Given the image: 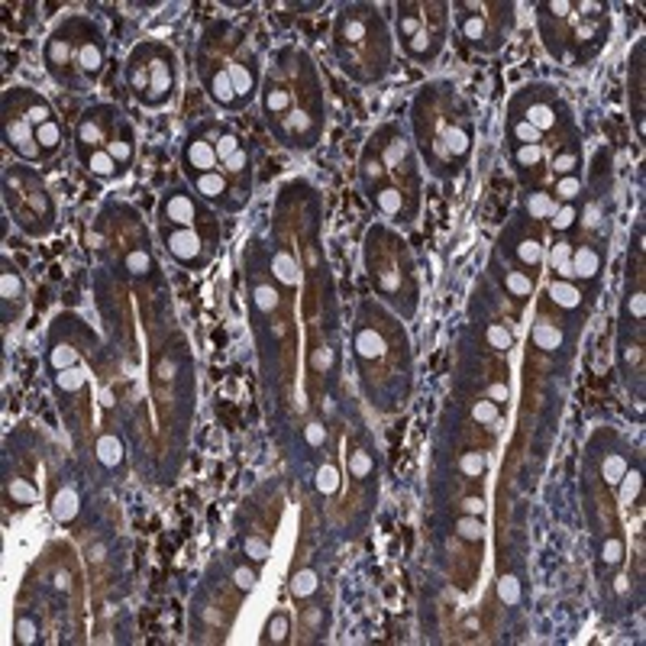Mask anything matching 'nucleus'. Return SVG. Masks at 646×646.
Instances as JSON below:
<instances>
[{
  "mask_svg": "<svg viewBox=\"0 0 646 646\" xmlns=\"http://www.w3.org/2000/svg\"><path fill=\"white\" fill-rule=\"evenodd\" d=\"M94 456H97V462H101L104 469L116 472V469L124 465V459H126L124 436L116 433V430H104V433H97V440H94Z\"/></svg>",
  "mask_w": 646,
  "mask_h": 646,
  "instance_id": "nucleus-25",
  "label": "nucleus"
},
{
  "mask_svg": "<svg viewBox=\"0 0 646 646\" xmlns=\"http://www.w3.org/2000/svg\"><path fill=\"white\" fill-rule=\"evenodd\" d=\"M353 363L363 398L378 414H394L414 392V353L404 320L378 298H363L353 323Z\"/></svg>",
  "mask_w": 646,
  "mask_h": 646,
  "instance_id": "nucleus-2",
  "label": "nucleus"
},
{
  "mask_svg": "<svg viewBox=\"0 0 646 646\" xmlns=\"http://www.w3.org/2000/svg\"><path fill=\"white\" fill-rule=\"evenodd\" d=\"M407 126L430 178L452 182L469 168L475 153V114L452 81L417 87L407 107Z\"/></svg>",
  "mask_w": 646,
  "mask_h": 646,
  "instance_id": "nucleus-4",
  "label": "nucleus"
},
{
  "mask_svg": "<svg viewBox=\"0 0 646 646\" xmlns=\"http://www.w3.org/2000/svg\"><path fill=\"white\" fill-rule=\"evenodd\" d=\"M598 560H601V566L618 569L621 562H624V540H621L618 533L604 540V543H601V552H598Z\"/></svg>",
  "mask_w": 646,
  "mask_h": 646,
  "instance_id": "nucleus-43",
  "label": "nucleus"
},
{
  "mask_svg": "<svg viewBox=\"0 0 646 646\" xmlns=\"http://www.w3.org/2000/svg\"><path fill=\"white\" fill-rule=\"evenodd\" d=\"M618 485H621V504H633V502H637V498H640V485H643V479H640V465H631Z\"/></svg>",
  "mask_w": 646,
  "mask_h": 646,
  "instance_id": "nucleus-44",
  "label": "nucleus"
},
{
  "mask_svg": "<svg viewBox=\"0 0 646 646\" xmlns=\"http://www.w3.org/2000/svg\"><path fill=\"white\" fill-rule=\"evenodd\" d=\"M346 469H349V479H356V482L372 479L378 469L375 450H369V446H356V450L346 456Z\"/></svg>",
  "mask_w": 646,
  "mask_h": 646,
  "instance_id": "nucleus-31",
  "label": "nucleus"
},
{
  "mask_svg": "<svg viewBox=\"0 0 646 646\" xmlns=\"http://www.w3.org/2000/svg\"><path fill=\"white\" fill-rule=\"evenodd\" d=\"M288 633H291V614L288 611H275L269 621H265V631H262V643H288Z\"/></svg>",
  "mask_w": 646,
  "mask_h": 646,
  "instance_id": "nucleus-36",
  "label": "nucleus"
},
{
  "mask_svg": "<svg viewBox=\"0 0 646 646\" xmlns=\"http://www.w3.org/2000/svg\"><path fill=\"white\" fill-rule=\"evenodd\" d=\"M43 65L58 87L87 94L107 65V33L97 20L72 14L58 20L43 43Z\"/></svg>",
  "mask_w": 646,
  "mask_h": 646,
  "instance_id": "nucleus-10",
  "label": "nucleus"
},
{
  "mask_svg": "<svg viewBox=\"0 0 646 646\" xmlns=\"http://www.w3.org/2000/svg\"><path fill=\"white\" fill-rule=\"evenodd\" d=\"M243 556H246L253 566H262V562L272 556L269 540L262 537V533H246V537H243Z\"/></svg>",
  "mask_w": 646,
  "mask_h": 646,
  "instance_id": "nucleus-37",
  "label": "nucleus"
},
{
  "mask_svg": "<svg viewBox=\"0 0 646 646\" xmlns=\"http://www.w3.org/2000/svg\"><path fill=\"white\" fill-rule=\"evenodd\" d=\"M14 640L20 646H33L39 640V621L33 618V614H16V621H14Z\"/></svg>",
  "mask_w": 646,
  "mask_h": 646,
  "instance_id": "nucleus-39",
  "label": "nucleus"
},
{
  "mask_svg": "<svg viewBox=\"0 0 646 646\" xmlns=\"http://www.w3.org/2000/svg\"><path fill=\"white\" fill-rule=\"evenodd\" d=\"M569 240V265H572V282L581 288L598 284L604 272V259H608V246L604 243L579 240V236H566Z\"/></svg>",
  "mask_w": 646,
  "mask_h": 646,
  "instance_id": "nucleus-21",
  "label": "nucleus"
},
{
  "mask_svg": "<svg viewBox=\"0 0 646 646\" xmlns=\"http://www.w3.org/2000/svg\"><path fill=\"white\" fill-rule=\"evenodd\" d=\"M566 330L556 323V320H550V317H537V323H533V330H531V343L537 349H543V353H556V349H562L566 346Z\"/></svg>",
  "mask_w": 646,
  "mask_h": 646,
  "instance_id": "nucleus-28",
  "label": "nucleus"
},
{
  "mask_svg": "<svg viewBox=\"0 0 646 646\" xmlns=\"http://www.w3.org/2000/svg\"><path fill=\"white\" fill-rule=\"evenodd\" d=\"M537 29L543 49L566 68L589 65L608 45L611 7L598 0H543L537 4Z\"/></svg>",
  "mask_w": 646,
  "mask_h": 646,
  "instance_id": "nucleus-7",
  "label": "nucleus"
},
{
  "mask_svg": "<svg viewBox=\"0 0 646 646\" xmlns=\"http://www.w3.org/2000/svg\"><path fill=\"white\" fill-rule=\"evenodd\" d=\"M456 533L462 540H469V543H482V537H485V523H482V517H472V514H462L456 517Z\"/></svg>",
  "mask_w": 646,
  "mask_h": 646,
  "instance_id": "nucleus-42",
  "label": "nucleus"
},
{
  "mask_svg": "<svg viewBox=\"0 0 646 646\" xmlns=\"http://www.w3.org/2000/svg\"><path fill=\"white\" fill-rule=\"evenodd\" d=\"M26 301L29 288L20 265H14L10 255H0V311H4V327L10 330L14 323H20L23 311H26Z\"/></svg>",
  "mask_w": 646,
  "mask_h": 646,
  "instance_id": "nucleus-20",
  "label": "nucleus"
},
{
  "mask_svg": "<svg viewBox=\"0 0 646 646\" xmlns=\"http://www.w3.org/2000/svg\"><path fill=\"white\" fill-rule=\"evenodd\" d=\"M269 275L275 278L278 288H284V291L298 288V282H301V265H298V259H294V255H291L284 246L272 249V255H269Z\"/></svg>",
  "mask_w": 646,
  "mask_h": 646,
  "instance_id": "nucleus-24",
  "label": "nucleus"
},
{
  "mask_svg": "<svg viewBox=\"0 0 646 646\" xmlns=\"http://www.w3.org/2000/svg\"><path fill=\"white\" fill-rule=\"evenodd\" d=\"M359 188L385 224L414 226L423 211V172L414 139L401 124H382L359 153Z\"/></svg>",
  "mask_w": 646,
  "mask_h": 646,
  "instance_id": "nucleus-3",
  "label": "nucleus"
},
{
  "mask_svg": "<svg viewBox=\"0 0 646 646\" xmlns=\"http://www.w3.org/2000/svg\"><path fill=\"white\" fill-rule=\"evenodd\" d=\"M233 581H236V589L253 591L255 581H259V566H253V562H243V566H236V569H233Z\"/></svg>",
  "mask_w": 646,
  "mask_h": 646,
  "instance_id": "nucleus-45",
  "label": "nucleus"
},
{
  "mask_svg": "<svg viewBox=\"0 0 646 646\" xmlns=\"http://www.w3.org/2000/svg\"><path fill=\"white\" fill-rule=\"evenodd\" d=\"M498 595H502L504 604L521 601V581H517V575H502L498 579Z\"/></svg>",
  "mask_w": 646,
  "mask_h": 646,
  "instance_id": "nucleus-46",
  "label": "nucleus"
},
{
  "mask_svg": "<svg viewBox=\"0 0 646 646\" xmlns=\"http://www.w3.org/2000/svg\"><path fill=\"white\" fill-rule=\"evenodd\" d=\"M330 49H333L340 72L353 84L375 87L392 75L398 45H394L392 23L378 4L349 0V4H340L333 14Z\"/></svg>",
  "mask_w": 646,
  "mask_h": 646,
  "instance_id": "nucleus-6",
  "label": "nucleus"
},
{
  "mask_svg": "<svg viewBox=\"0 0 646 646\" xmlns=\"http://www.w3.org/2000/svg\"><path fill=\"white\" fill-rule=\"evenodd\" d=\"M452 26L469 49L482 55L502 52L517 26V4L511 0H456Z\"/></svg>",
  "mask_w": 646,
  "mask_h": 646,
  "instance_id": "nucleus-16",
  "label": "nucleus"
},
{
  "mask_svg": "<svg viewBox=\"0 0 646 646\" xmlns=\"http://www.w3.org/2000/svg\"><path fill=\"white\" fill-rule=\"evenodd\" d=\"M197 78L220 110L240 114L259 97L262 55L253 39L230 20H211L201 29L194 52Z\"/></svg>",
  "mask_w": 646,
  "mask_h": 646,
  "instance_id": "nucleus-5",
  "label": "nucleus"
},
{
  "mask_svg": "<svg viewBox=\"0 0 646 646\" xmlns=\"http://www.w3.org/2000/svg\"><path fill=\"white\" fill-rule=\"evenodd\" d=\"M363 269L375 298L394 311L401 320H414L421 311V275L411 243L385 220L365 230L363 240Z\"/></svg>",
  "mask_w": 646,
  "mask_h": 646,
  "instance_id": "nucleus-8",
  "label": "nucleus"
},
{
  "mask_svg": "<svg viewBox=\"0 0 646 646\" xmlns=\"http://www.w3.org/2000/svg\"><path fill=\"white\" fill-rule=\"evenodd\" d=\"M540 226L543 224H537V220H531L523 211H517L514 217L508 220V226L502 230V240H498V253L494 255L537 278L546 259V243H543V230H540Z\"/></svg>",
  "mask_w": 646,
  "mask_h": 646,
  "instance_id": "nucleus-17",
  "label": "nucleus"
},
{
  "mask_svg": "<svg viewBox=\"0 0 646 646\" xmlns=\"http://www.w3.org/2000/svg\"><path fill=\"white\" fill-rule=\"evenodd\" d=\"M482 498H465L462 502V514H472V517H482Z\"/></svg>",
  "mask_w": 646,
  "mask_h": 646,
  "instance_id": "nucleus-48",
  "label": "nucleus"
},
{
  "mask_svg": "<svg viewBox=\"0 0 646 646\" xmlns=\"http://www.w3.org/2000/svg\"><path fill=\"white\" fill-rule=\"evenodd\" d=\"M114 207L116 224L107 220V214H101L94 224L97 255L114 269V275L143 282V278L159 272L153 253V233H149V226L139 220V214L133 207H124V204H114Z\"/></svg>",
  "mask_w": 646,
  "mask_h": 646,
  "instance_id": "nucleus-12",
  "label": "nucleus"
},
{
  "mask_svg": "<svg viewBox=\"0 0 646 646\" xmlns=\"http://www.w3.org/2000/svg\"><path fill=\"white\" fill-rule=\"evenodd\" d=\"M472 421L479 427H492V423L502 421V404L492 398H475L472 401Z\"/></svg>",
  "mask_w": 646,
  "mask_h": 646,
  "instance_id": "nucleus-38",
  "label": "nucleus"
},
{
  "mask_svg": "<svg viewBox=\"0 0 646 646\" xmlns=\"http://www.w3.org/2000/svg\"><path fill=\"white\" fill-rule=\"evenodd\" d=\"M52 517H55L58 523H72L75 517H78V511H81V502H78V492H75L72 485H65V488H58L55 492V498H52Z\"/></svg>",
  "mask_w": 646,
  "mask_h": 646,
  "instance_id": "nucleus-32",
  "label": "nucleus"
},
{
  "mask_svg": "<svg viewBox=\"0 0 646 646\" xmlns=\"http://www.w3.org/2000/svg\"><path fill=\"white\" fill-rule=\"evenodd\" d=\"M627 469H631V456H627V450H611L601 462V482L611 488H618V482L624 479Z\"/></svg>",
  "mask_w": 646,
  "mask_h": 646,
  "instance_id": "nucleus-34",
  "label": "nucleus"
},
{
  "mask_svg": "<svg viewBox=\"0 0 646 646\" xmlns=\"http://www.w3.org/2000/svg\"><path fill=\"white\" fill-rule=\"evenodd\" d=\"M556 207L560 204L552 201V194H546V191L540 188H521V211L527 214L531 220H537V224H550V217L556 214Z\"/></svg>",
  "mask_w": 646,
  "mask_h": 646,
  "instance_id": "nucleus-27",
  "label": "nucleus"
},
{
  "mask_svg": "<svg viewBox=\"0 0 646 646\" xmlns=\"http://www.w3.org/2000/svg\"><path fill=\"white\" fill-rule=\"evenodd\" d=\"M340 469H336L333 462H320L317 469V479H313V485H317V492L323 494V498H330V494L340 492Z\"/></svg>",
  "mask_w": 646,
  "mask_h": 646,
  "instance_id": "nucleus-41",
  "label": "nucleus"
},
{
  "mask_svg": "<svg viewBox=\"0 0 646 646\" xmlns=\"http://www.w3.org/2000/svg\"><path fill=\"white\" fill-rule=\"evenodd\" d=\"M546 294H550L552 307H560V311H566V313H579L581 307H585V301H589V288H581V284H575V282H566V278H552Z\"/></svg>",
  "mask_w": 646,
  "mask_h": 646,
  "instance_id": "nucleus-23",
  "label": "nucleus"
},
{
  "mask_svg": "<svg viewBox=\"0 0 646 646\" xmlns=\"http://www.w3.org/2000/svg\"><path fill=\"white\" fill-rule=\"evenodd\" d=\"M482 340H485V346L492 349V353H508V349L514 346V330H511L504 320L492 317L485 320V327H482Z\"/></svg>",
  "mask_w": 646,
  "mask_h": 646,
  "instance_id": "nucleus-30",
  "label": "nucleus"
},
{
  "mask_svg": "<svg viewBox=\"0 0 646 646\" xmlns=\"http://www.w3.org/2000/svg\"><path fill=\"white\" fill-rule=\"evenodd\" d=\"M643 49H646V43H637V49H633V55H631V72H633V78H637V91H633V84H631V110H633V124H637L640 139H643Z\"/></svg>",
  "mask_w": 646,
  "mask_h": 646,
  "instance_id": "nucleus-29",
  "label": "nucleus"
},
{
  "mask_svg": "<svg viewBox=\"0 0 646 646\" xmlns=\"http://www.w3.org/2000/svg\"><path fill=\"white\" fill-rule=\"evenodd\" d=\"M456 469L465 482H479L488 472V452L485 450H465L456 456Z\"/></svg>",
  "mask_w": 646,
  "mask_h": 646,
  "instance_id": "nucleus-33",
  "label": "nucleus"
},
{
  "mask_svg": "<svg viewBox=\"0 0 646 646\" xmlns=\"http://www.w3.org/2000/svg\"><path fill=\"white\" fill-rule=\"evenodd\" d=\"M624 317L627 323H643L646 317V294H643V275H640V269L627 272V294H624Z\"/></svg>",
  "mask_w": 646,
  "mask_h": 646,
  "instance_id": "nucleus-26",
  "label": "nucleus"
},
{
  "mask_svg": "<svg viewBox=\"0 0 646 646\" xmlns=\"http://www.w3.org/2000/svg\"><path fill=\"white\" fill-rule=\"evenodd\" d=\"M253 307H255V313H272L278 307V284H275V278H265V282H255L253 278Z\"/></svg>",
  "mask_w": 646,
  "mask_h": 646,
  "instance_id": "nucleus-35",
  "label": "nucleus"
},
{
  "mask_svg": "<svg viewBox=\"0 0 646 646\" xmlns=\"http://www.w3.org/2000/svg\"><path fill=\"white\" fill-rule=\"evenodd\" d=\"M78 165L97 182H116L136 162V124L120 104H91L72 130Z\"/></svg>",
  "mask_w": 646,
  "mask_h": 646,
  "instance_id": "nucleus-9",
  "label": "nucleus"
},
{
  "mask_svg": "<svg viewBox=\"0 0 646 646\" xmlns=\"http://www.w3.org/2000/svg\"><path fill=\"white\" fill-rule=\"evenodd\" d=\"M452 29V4L446 0H404L394 14V45L414 65H433L443 55Z\"/></svg>",
  "mask_w": 646,
  "mask_h": 646,
  "instance_id": "nucleus-14",
  "label": "nucleus"
},
{
  "mask_svg": "<svg viewBox=\"0 0 646 646\" xmlns=\"http://www.w3.org/2000/svg\"><path fill=\"white\" fill-rule=\"evenodd\" d=\"M304 443L311 446V450H317V446L327 443V423L323 421H311L304 427Z\"/></svg>",
  "mask_w": 646,
  "mask_h": 646,
  "instance_id": "nucleus-47",
  "label": "nucleus"
},
{
  "mask_svg": "<svg viewBox=\"0 0 646 646\" xmlns=\"http://www.w3.org/2000/svg\"><path fill=\"white\" fill-rule=\"evenodd\" d=\"M488 269L494 272V282L502 284L504 298H511L517 307H523L527 301L533 298V291H537V278H533V275H527V272L517 269V265H511V262L498 259V255L492 259V265H488Z\"/></svg>",
  "mask_w": 646,
  "mask_h": 646,
  "instance_id": "nucleus-22",
  "label": "nucleus"
},
{
  "mask_svg": "<svg viewBox=\"0 0 646 646\" xmlns=\"http://www.w3.org/2000/svg\"><path fill=\"white\" fill-rule=\"evenodd\" d=\"M124 81L130 97L145 110H162L178 94V55L168 43L143 39L124 62Z\"/></svg>",
  "mask_w": 646,
  "mask_h": 646,
  "instance_id": "nucleus-15",
  "label": "nucleus"
},
{
  "mask_svg": "<svg viewBox=\"0 0 646 646\" xmlns=\"http://www.w3.org/2000/svg\"><path fill=\"white\" fill-rule=\"evenodd\" d=\"M262 116L291 153H311L327 130V87L304 45H282L262 72Z\"/></svg>",
  "mask_w": 646,
  "mask_h": 646,
  "instance_id": "nucleus-1",
  "label": "nucleus"
},
{
  "mask_svg": "<svg viewBox=\"0 0 646 646\" xmlns=\"http://www.w3.org/2000/svg\"><path fill=\"white\" fill-rule=\"evenodd\" d=\"M320 589V575L313 569H298L291 575V595L294 598H311Z\"/></svg>",
  "mask_w": 646,
  "mask_h": 646,
  "instance_id": "nucleus-40",
  "label": "nucleus"
},
{
  "mask_svg": "<svg viewBox=\"0 0 646 646\" xmlns=\"http://www.w3.org/2000/svg\"><path fill=\"white\" fill-rule=\"evenodd\" d=\"M4 211L14 226L29 240H45L58 224V207L52 197L45 178L36 172V165L26 162H10L4 168Z\"/></svg>",
  "mask_w": 646,
  "mask_h": 646,
  "instance_id": "nucleus-13",
  "label": "nucleus"
},
{
  "mask_svg": "<svg viewBox=\"0 0 646 646\" xmlns=\"http://www.w3.org/2000/svg\"><path fill=\"white\" fill-rule=\"evenodd\" d=\"M4 145L16 162L45 165L65 145V126L45 94L26 84H10L0 97Z\"/></svg>",
  "mask_w": 646,
  "mask_h": 646,
  "instance_id": "nucleus-11",
  "label": "nucleus"
},
{
  "mask_svg": "<svg viewBox=\"0 0 646 646\" xmlns=\"http://www.w3.org/2000/svg\"><path fill=\"white\" fill-rule=\"evenodd\" d=\"M159 224L184 226V230L207 233L214 240H224L220 230V211H214L211 204L201 201L188 184H172L165 194L159 197Z\"/></svg>",
  "mask_w": 646,
  "mask_h": 646,
  "instance_id": "nucleus-18",
  "label": "nucleus"
},
{
  "mask_svg": "<svg viewBox=\"0 0 646 646\" xmlns=\"http://www.w3.org/2000/svg\"><path fill=\"white\" fill-rule=\"evenodd\" d=\"M159 246L178 269L204 272L214 262V255H217L220 240H214L207 233L184 230V226L159 224Z\"/></svg>",
  "mask_w": 646,
  "mask_h": 646,
  "instance_id": "nucleus-19",
  "label": "nucleus"
}]
</instances>
